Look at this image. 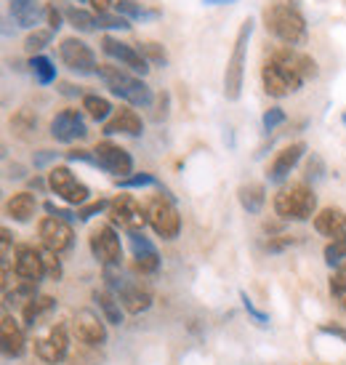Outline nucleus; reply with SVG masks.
Segmentation results:
<instances>
[{
	"label": "nucleus",
	"mask_w": 346,
	"mask_h": 365,
	"mask_svg": "<svg viewBox=\"0 0 346 365\" xmlns=\"http://www.w3.org/2000/svg\"><path fill=\"white\" fill-rule=\"evenodd\" d=\"M317 75H320L317 61L309 53L290 48V46L272 48L264 67H261L264 91L275 99H285V96L295 93L306 81H315Z\"/></svg>",
	"instance_id": "f257e3e1"
},
{
	"label": "nucleus",
	"mask_w": 346,
	"mask_h": 365,
	"mask_svg": "<svg viewBox=\"0 0 346 365\" xmlns=\"http://www.w3.org/2000/svg\"><path fill=\"white\" fill-rule=\"evenodd\" d=\"M261 16H264L266 32L275 35L283 46H290V48L306 46V41H309V27H306L304 14L295 9V6L269 3Z\"/></svg>",
	"instance_id": "f03ea898"
},
{
	"label": "nucleus",
	"mask_w": 346,
	"mask_h": 365,
	"mask_svg": "<svg viewBox=\"0 0 346 365\" xmlns=\"http://www.w3.org/2000/svg\"><path fill=\"white\" fill-rule=\"evenodd\" d=\"M99 78L104 81V86L110 88L112 96L122 99L128 107H152L154 93L152 88L142 81V75L125 70L120 64H99Z\"/></svg>",
	"instance_id": "7ed1b4c3"
},
{
	"label": "nucleus",
	"mask_w": 346,
	"mask_h": 365,
	"mask_svg": "<svg viewBox=\"0 0 346 365\" xmlns=\"http://www.w3.org/2000/svg\"><path fill=\"white\" fill-rule=\"evenodd\" d=\"M275 213L283 222H309L317 216V195L306 182L290 184L275 195Z\"/></svg>",
	"instance_id": "20e7f679"
},
{
	"label": "nucleus",
	"mask_w": 346,
	"mask_h": 365,
	"mask_svg": "<svg viewBox=\"0 0 346 365\" xmlns=\"http://www.w3.org/2000/svg\"><path fill=\"white\" fill-rule=\"evenodd\" d=\"M251 35H253V19H245L240 24V30H237L232 56L226 61V72H224V96L229 102H237L240 93H243L245 59H248V41H251Z\"/></svg>",
	"instance_id": "39448f33"
},
{
	"label": "nucleus",
	"mask_w": 346,
	"mask_h": 365,
	"mask_svg": "<svg viewBox=\"0 0 346 365\" xmlns=\"http://www.w3.org/2000/svg\"><path fill=\"white\" fill-rule=\"evenodd\" d=\"M144 211H147V224L154 230L157 237L163 240H173L182 232V216L176 211V205L171 203V197L165 195H154L144 203Z\"/></svg>",
	"instance_id": "423d86ee"
},
{
	"label": "nucleus",
	"mask_w": 346,
	"mask_h": 365,
	"mask_svg": "<svg viewBox=\"0 0 346 365\" xmlns=\"http://www.w3.org/2000/svg\"><path fill=\"white\" fill-rule=\"evenodd\" d=\"M107 216H110V224L112 227H120L122 232H142L144 224H147V211L144 205L133 197V195H117L110 200V208H107Z\"/></svg>",
	"instance_id": "0eeeda50"
},
{
	"label": "nucleus",
	"mask_w": 346,
	"mask_h": 365,
	"mask_svg": "<svg viewBox=\"0 0 346 365\" xmlns=\"http://www.w3.org/2000/svg\"><path fill=\"white\" fill-rule=\"evenodd\" d=\"M48 187L51 192L64 200L67 205H85L91 197V190L67 168V165H53L48 171Z\"/></svg>",
	"instance_id": "6e6552de"
},
{
	"label": "nucleus",
	"mask_w": 346,
	"mask_h": 365,
	"mask_svg": "<svg viewBox=\"0 0 346 365\" xmlns=\"http://www.w3.org/2000/svg\"><path fill=\"white\" fill-rule=\"evenodd\" d=\"M59 59L70 72L78 75H96L99 72V61L96 53L85 41L80 38H61L59 43Z\"/></svg>",
	"instance_id": "1a4fd4ad"
},
{
	"label": "nucleus",
	"mask_w": 346,
	"mask_h": 365,
	"mask_svg": "<svg viewBox=\"0 0 346 365\" xmlns=\"http://www.w3.org/2000/svg\"><path fill=\"white\" fill-rule=\"evenodd\" d=\"M35 355L41 357L43 363H61L67 352H70V331L64 323H53L48 325L41 336H35Z\"/></svg>",
	"instance_id": "9d476101"
},
{
	"label": "nucleus",
	"mask_w": 346,
	"mask_h": 365,
	"mask_svg": "<svg viewBox=\"0 0 346 365\" xmlns=\"http://www.w3.org/2000/svg\"><path fill=\"white\" fill-rule=\"evenodd\" d=\"M93 153V165H99L102 171L112 173L115 182L117 179H125L133 173V158L128 150H122L120 144L115 142H99L91 150Z\"/></svg>",
	"instance_id": "9b49d317"
},
{
	"label": "nucleus",
	"mask_w": 346,
	"mask_h": 365,
	"mask_svg": "<svg viewBox=\"0 0 346 365\" xmlns=\"http://www.w3.org/2000/svg\"><path fill=\"white\" fill-rule=\"evenodd\" d=\"M88 245H91L93 259L102 264V267H120L122 243H120V235L115 232L112 224L96 227L91 232V237H88Z\"/></svg>",
	"instance_id": "f8f14e48"
},
{
	"label": "nucleus",
	"mask_w": 346,
	"mask_h": 365,
	"mask_svg": "<svg viewBox=\"0 0 346 365\" xmlns=\"http://www.w3.org/2000/svg\"><path fill=\"white\" fill-rule=\"evenodd\" d=\"M99 46H102V51L107 53L110 59H115V64H120L125 70L136 72V75H142V78L150 72V61L144 59V53L139 51L136 46H131V43H122V41H117V38H112V35H102Z\"/></svg>",
	"instance_id": "ddd939ff"
},
{
	"label": "nucleus",
	"mask_w": 346,
	"mask_h": 365,
	"mask_svg": "<svg viewBox=\"0 0 346 365\" xmlns=\"http://www.w3.org/2000/svg\"><path fill=\"white\" fill-rule=\"evenodd\" d=\"M38 237L46 248H51L56 254H64L70 251L72 243H75V230L67 219H59V216H46L38 224Z\"/></svg>",
	"instance_id": "4468645a"
},
{
	"label": "nucleus",
	"mask_w": 346,
	"mask_h": 365,
	"mask_svg": "<svg viewBox=\"0 0 346 365\" xmlns=\"http://www.w3.org/2000/svg\"><path fill=\"white\" fill-rule=\"evenodd\" d=\"M72 336L80 341V344H88V346H102L107 341V325L99 314L88 312V309H83L72 317Z\"/></svg>",
	"instance_id": "2eb2a0df"
},
{
	"label": "nucleus",
	"mask_w": 346,
	"mask_h": 365,
	"mask_svg": "<svg viewBox=\"0 0 346 365\" xmlns=\"http://www.w3.org/2000/svg\"><path fill=\"white\" fill-rule=\"evenodd\" d=\"M88 133L85 128V120H83V112L80 110H61L53 115L51 120V136L61 144H70L78 142Z\"/></svg>",
	"instance_id": "dca6fc26"
},
{
	"label": "nucleus",
	"mask_w": 346,
	"mask_h": 365,
	"mask_svg": "<svg viewBox=\"0 0 346 365\" xmlns=\"http://www.w3.org/2000/svg\"><path fill=\"white\" fill-rule=\"evenodd\" d=\"M14 274L21 277V280L41 283L43 277H46L41 248H35V245H19L16 254H14Z\"/></svg>",
	"instance_id": "f3484780"
},
{
	"label": "nucleus",
	"mask_w": 346,
	"mask_h": 365,
	"mask_svg": "<svg viewBox=\"0 0 346 365\" xmlns=\"http://www.w3.org/2000/svg\"><path fill=\"white\" fill-rule=\"evenodd\" d=\"M304 153H306L304 142H295V144H288V147H283V150L275 155V160L269 163V168H266L269 182H283V179H288V173L298 165V160L304 158Z\"/></svg>",
	"instance_id": "a211bd4d"
},
{
	"label": "nucleus",
	"mask_w": 346,
	"mask_h": 365,
	"mask_svg": "<svg viewBox=\"0 0 346 365\" xmlns=\"http://www.w3.org/2000/svg\"><path fill=\"white\" fill-rule=\"evenodd\" d=\"M128 237H131V248H133V267L142 274L157 272L160 269V254H157V248L144 237V232H133Z\"/></svg>",
	"instance_id": "6ab92c4d"
},
{
	"label": "nucleus",
	"mask_w": 346,
	"mask_h": 365,
	"mask_svg": "<svg viewBox=\"0 0 346 365\" xmlns=\"http://www.w3.org/2000/svg\"><path fill=\"white\" fill-rule=\"evenodd\" d=\"M117 296H120V304L128 314H142L152 307V291L144 288L142 283H125L117 288Z\"/></svg>",
	"instance_id": "aec40b11"
},
{
	"label": "nucleus",
	"mask_w": 346,
	"mask_h": 365,
	"mask_svg": "<svg viewBox=\"0 0 346 365\" xmlns=\"http://www.w3.org/2000/svg\"><path fill=\"white\" fill-rule=\"evenodd\" d=\"M104 133H125V136H142L144 133V120L139 118V112L131 107H120L112 112V118L104 123Z\"/></svg>",
	"instance_id": "412c9836"
},
{
	"label": "nucleus",
	"mask_w": 346,
	"mask_h": 365,
	"mask_svg": "<svg viewBox=\"0 0 346 365\" xmlns=\"http://www.w3.org/2000/svg\"><path fill=\"white\" fill-rule=\"evenodd\" d=\"M315 230L323 237H330L336 240L341 235H346V211L344 208H336V205H327V208H320L317 216L312 219Z\"/></svg>",
	"instance_id": "4be33fe9"
},
{
	"label": "nucleus",
	"mask_w": 346,
	"mask_h": 365,
	"mask_svg": "<svg viewBox=\"0 0 346 365\" xmlns=\"http://www.w3.org/2000/svg\"><path fill=\"white\" fill-rule=\"evenodd\" d=\"M0 341H3V352L9 357H21L27 349L24 328L11 314H3V320H0Z\"/></svg>",
	"instance_id": "5701e85b"
},
{
	"label": "nucleus",
	"mask_w": 346,
	"mask_h": 365,
	"mask_svg": "<svg viewBox=\"0 0 346 365\" xmlns=\"http://www.w3.org/2000/svg\"><path fill=\"white\" fill-rule=\"evenodd\" d=\"M6 213H9V219L14 222H30L32 216L38 213V197L32 192H16L9 197V203H6Z\"/></svg>",
	"instance_id": "b1692460"
},
{
	"label": "nucleus",
	"mask_w": 346,
	"mask_h": 365,
	"mask_svg": "<svg viewBox=\"0 0 346 365\" xmlns=\"http://www.w3.org/2000/svg\"><path fill=\"white\" fill-rule=\"evenodd\" d=\"M9 11L14 21L24 27V30H38V21H41V6L38 0H11Z\"/></svg>",
	"instance_id": "393cba45"
},
{
	"label": "nucleus",
	"mask_w": 346,
	"mask_h": 365,
	"mask_svg": "<svg viewBox=\"0 0 346 365\" xmlns=\"http://www.w3.org/2000/svg\"><path fill=\"white\" fill-rule=\"evenodd\" d=\"M53 307H56V299H53V296H41V294H38L32 302H27V304L21 307L24 325H27V328H38L43 317L53 312Z\"/></svg>",
	"instance_id": "a878e982"
},
{
	"label": "nucleus",
	"mask_w": 346,
	"mask_h": 365,
	"mask_svg": "<svg viewBox=\"0 0 346 365\" xmlns=\"http://www.w3.org/2000/svg\"><path fill=\"white\" fill-rule=\"evenodd\" d=\"M93 302L99 304L107 323H112V325L122 323V312H125V309H122L120 296L115 294V291H96V294H93Z\"/></svg>",
	"instance_id": "bb28decb"
},
{
	"label": "nucleus",
	"mask_w": 346,
	"mask_h": 365,
	"mask_svg": "<svg viewBox=\"0 0 346 365\" xmlns=\"http://www.w3.org/2000/svg\"><path fill=\"white\" fill-rule=\"evenodd\" d=\"M237 200H240V205H243L248 213H261V208H264L266 203V190L264 184H243L240 190H237Z\"/></svg>",
	"instance_id": "cd10ccee"
},
{
	"label": "nucleus",
	"mask_w": 346,
	"mask_h": 365,
	"mask_svg": "<svg viewBox=\"0 0 346 365\" xmlns=\"http://www.w3.org/2000/svg\"><path fill=\"white\" fill-rule=\"evenodd\" d=\"M83 112L91 118V120L96 123H107L110 118H112V104L107 102L104 96H99V93H85L83 96Z\"/></svg>",
	"instance_id": "c85d7f7f"
},
{
	"label": "nucleus",
	"mask_w": 346,
	"mask_h": 365,
	"mask_svg": "<svg viewBox=\"0 0 346 365\" xmlns=\"http://www.w3.org/2000/svg\"><path fill=\"white\" fill-rule=\"evenodd\" d=\"M64 19L70 21L78 32L99 30V27H96V14H91V11H85V9H78V6H67V9H64Z\"/></svg>",
	"instance_id": "c756f323"
},
{
	"label": "nucleus",
	"mask_w": 346,
	"mask_h": 365,
	"mask_svg": "<svg viewBox=\"0 0 346 365\" xmlns=\"http://www.w3.org/2000/svg\"><path fill=\"white\" fill-rule=\"evenodd\" d=\"M30 70H32V75H35V81L41 83V86H51V83L56 81V67H53V61L48 59L46 53L32 56Z\"/></svg>",
	"instance_id": "7c9ffc66"
},
{
	"label": "nucleus",
	"mask_w": 346,
	"mask_h": 365,
	"mask_svg": "<svg viewBox=\"0 0 346 365\" xmlns=\"http://www.w3.org/2000/svg\"><path fill=\"white\" fill-rule=\"evenodd\" d=\"M51 41H53L51 27H38V30H32L30 35L24 38V51L30 53V56H38L46 46H51Z\"/></svg>",
	"instance_id": "2f4dec72"
},
{
	"label": "nucleus",
	"mask_w": 346,
	"mask_h": 365,
	"mask_svg": "<svg viewBox=\"0 0 346 365\" xmlns=\"http://www.w3.org/2000/svg\"><path fill=\"white\" fill-rule=\"evenodd\" d=\"M330 296L341 309L346 312V262L338 264L333 274H330Z\"/></svg>",
	"instance_id": "473e14b6"
},
{
	"label": "nucleus",
	"mask_w": 346,
	"mask_h": 365,
	"mask_svg": "<svg viewBox=\"0 0 346 365\" xmlns=\"http://www.w3.org/2000/svg\"><path fill=\"white\" fill-rule=\"evenodd\" d=\"M11 128H14V133H16V136L27 139V136L38 128V118H35L30 110H19L14 118H11Z\"/></svg>",
	"instance_id": "72a5a7b5"
},
{
	"label": "nucleus",
	"mask_w": 346,
	"mask_h": 365,
	"mask_svg": "<svg viewBox=\"0 0 346 365\" xmlns=\"http://www.w3.org/2000/svg\"><path fill=\"white\" fill-rule=\"evenodd\" d=\"M136 48L144 53V59L150 61V64H157V67H165V64H168V53H165L163 43L144 41V43H136Z\"/></svg>",
	"instance_id": "f704fd0d"
},
{
	"label": "nucleus",
	"mask_w": 346,
	"mask_h": 365,
	"mask_svg": "<svg viewBox=\"0 0 346 365\" xmlns=\"http://www.w3.org/2000/svg\"><path fill=\"white\" fill-rule=\"evenodd\" d=\"M115 11L120 14V16H125V19H131V21H136V19H152V16H157L154 11H144L139 3H133V0H117L115 3Z\"/></svg>",
	"instance_id": "c9c22d12"
},
{
	"label": "nucleus",
	"mask_w": 346,
	"mask_h": 365,
	"mask_svg": "<svg viewBox=\"0 0 346 365\" xmlns=\"http://www.w3.org/2000/svg\"><path fill=\"white\" fill-rule=\"evenodd\" d=\"M96 27L99 30H131V19L120 16L117 11H107V14H96Z\"/></svg>",
	"instance_id": "e433bc0d"
},
{
	"label": "nucleus",
	"mask_w": 346,
	"mask_h": 365,
	"mask_svg": "<svg viewBox=\"0 0 346 365\" xmlns=\"http://www.w3.org/2000/svg\"><path fill=\"white\" fill-rule=\"evenodd\" d=\"M325 262L336 269L338 264L346 262V235H341V237H336V240H330V243L325 245Z\"/></svg>",
	"instance_id": "4c0bfd02"
},
{
	"label": "nucleus",
	"mask_w": 346,
	"mask_h": 365,
	"mask_svg": "<svg viewBox=\"0 0 346 365\" xmlns=\"http://www.w3.org/2000/svg\"><path fill=\"white\" fill-rule=\"evenodd\" d=\"M117 187L120 190H142V187H154L157 179H154L152 173H131V176H125V179H117Z\"/></svg>",
	"instance_id": "58836bf2"
},
{
	"label": "nucleus",
	"mask_w": 346,
	"mask_h": 365,
	"mask_svg": "<svg viewBox=\"0 0 346 365\" xmlns=\"http://www.w3.org/2000/svg\"><path fill=\"white\" fill-rule=\"evenodd\" d=\"M41 254H43V267H46V277H48V280H59L61 277L59 254L51 251V248H46V245H41Z\"/></svg>",
	"instance_id": "ea45409f"
},
{
	"label": "nucleus",
	"mask_w": 346,
	"mask_h": 365,
	"mask_svg": "<svg viewBox=\"0 0 346 365\" xmlns=\"http://www.w3.org/2000/svg\"><path fill=\"white\" fill-rule=\"evenodd\" d=\"M261 123H264V131H275L277 125L285 123V110H283V107H269V110L264 112Z\"/></svg>",
	"instance_id": "a19ab883"
},
{
	"label": "nucleus",
	"mask_w": 346,
	"mask_h": 365,
	"mask_svg": "<svg viewBox=\"0 0 346 365\" xmlns=\"http://www.w3.org/2000/svg\"><path fill=\"white\" fill-rule=\"evenodd\" d=\"M104 208H110V200H93V203H88V205H80V211H78V216H80V222H88L91 216H96V213H102Z\"/></svg>",
	"instance_id": "79ce46f5"
},
{
	"label": "nucleus",
	"mask_w": 346,
	"mask_h": 365,
	"mask_svg": "<svg viewBox=\"0 0 346 365\" xmlns=\"http://www.w3.org/2000/svg\"><path fill=\"white\" fill-rule=\"evenodd\" d=\"M320 176H323V160H320L317 155H312L309 163H306V179L315 182V179H320Z\"/></svg>",
	"instance_id": "37998d69"
},
{
	"label": "nucleus",
	"mask_w": 346,
	"mask_h": 365,
	"mask_svg": "<svg viewBox=\"0 0 346 365\" xmlns=\"http://www.w3.org/2000/svg\"><path fill=\"white\" fill-rule=\"evenodd\" d=\"M46 19H48V27L56 32L61 27V19H64V14H61L59 9H53V6H46Z\"/></svg>",
	"instance_id": "c03bdc74"
},
{
	"label": "nucleus",
	"mask_w": 346,
	"mask_h": 365,
	"mask_svg": "<svg viewBox=\"0 0 346 365\" xmlns=\"http://www.w3.org/2000/svg\"><path fill=\"white\" fill-rule=\"evenodd\" d=\"M168 118V93H160L157 96V110L152 112V120H165Z\"/></svg>",
	"instance_id": "a18cd8bd"
},
{
	"label": "nucleus",
	"mask_w": 346,
	"mask_h": 365,
	"mask_svg": "<svg viewBox=\"0 0 346 365\" xmlns=\"http://www.w3.org/2000/svg\"><path fill=\"white\" fill-rule=\"evenodd\" d=\"M88 3H91L93 14H107V11H115L112 0H88Z\"/></svg>",
	"instance_id": "49530a36"
},
{
	"label": "nucleus",
	"mask_w": 346,
	"mask_h": 365,
	"mask_svg": "<svg viewBox=\"0 0 346 365\" xmlns=\"http://www.w3.org/2000/svg\"><path fill=\"white\" fill-rule=\"evenodd\" d=\"M67 160H85V163H93V153H85V150H72V153H67Z\"/></svg>",
	"instance_id": "de8ad7c7"
},
{
	"label": "nucleus",
	"mask_w": 346,
	"mask_h": 365,
	"mask_svg": "<svg viewBox=\"0 0 346 365\" xmlns=\"http://www.w3.org/2000/svg\"><path fill=\"white\" fill-rule=\"evenodd\" d=\"M46 211H48V216H59V219H72L70 211H64V208H59V205H53V203H46Z\"/></svg>",
	"instance_id": "09e8293b"
},
{
	"label": "nucleus",
	"mask_w": 346,
	"mask_h": 365,
	"mask_svg": "<svg viewBox=\"0 0 346 365\" xmlns=\"http://www.w3.org/2000/svg\"><path fill=\"white\" fill-rule=\"evenodd\" d=\"M243 304H245V309H248V312L253 314L256 320H261V323H264L266 317H264V314H261V312H258V309H256V307H253V302H251V299H248V296H245V294H243Z\"/></svg>",
	"instance_id": "8fccbe9b"
},
{
	"label": "nucleus",
	"mask_w": 346,
	"mask_h": 365,
	"mask_svg": "<svg viewBox=\"0 0 346 365\" xmlns=\"http://www.w3.org/2000/svg\"><path fill=\"white\" fill-rule=\"evenodd\" d=\"M323 331H325V334H336V336H341V339H346V331L344 328H338V325H323Z\"/></svg>",
	"instance_id": "3c124183"
},
{
	"label": "nucleus",
	"mask_w": 346,
	"mask_h": 365,
	"mask_svg": "<svg viewBox=\"0 0 346 365\" xmlns=\"http://www.w3.org/2000/svg\"><path fill=\"white\" fill-rule=\"evenodd\" d=\"M53 158V153H48V150H43V155H38V158H35V165H46V163L51 160Z\"/></svg>",
	"instance_id": "603ef678"
},
{
	"label": "nucleus",
	"mask_w": 346,
	"mask_h": 365,
	"mask_svg": "<svg viewBox=\"0 0 346 365\" xmlns=\"http://www.w3.org/2000/svg\"><path fill=\"white\" fill-rule=\"evenodd\" d=\"M30 187H32V190H46V187H48V182H43L41 176H35V179H30Z\"/></svg>",
	"instance_id": "864d4df0"
},
{
	"label": "nucleus",
	"mask_w": 346,
	"mask_h": 365,
	"mask_svg": "<svg viewBox=\"0 0 346 365\" xmlns=\"http://www.w3.org/2000/svg\"><path fill=\"white\" fill-rule=\"evenodd\" d=\"M205 6H232V3H237V0H203Z\"/></svg>",
	"instance_id": "5fc2aeb1"
},
{
	"label": "nucleus",
	"mask_w": 346,
	"mask_h": 365,
	"mask_svg": "<svg viewBox=\"0 0 346 365\" xmlns=\"http://www.w3.org/2000/svg\"><path fill=\"white\" fill-rule=\"evenodd\" d=\"M78 3H83V0H78Z\"/></svg>",
	"instance_id": "6e6d98bb"
}]
</instances>
